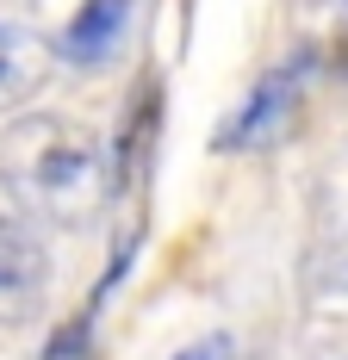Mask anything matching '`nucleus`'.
Listing matches in <instances>:
<instances>
[{
    "label": "nucleus",
    "mask_w": 348,
    "mask_h": 360,
    "mask_svg": "<svg viewBox=\"0 0 348 360\" xmlns=\"http://www.w3.org/2000/svg\"><path fill=\"white\" fill-rule=\"evenodd\" d=\"M125 32H131V0H81V13L56 32V56L75 69H100L125 50Z\"/></svg>",
    "instance_id": "3"
},
{
    "label": "nucleus",
    "mask_w": 348,
    "mask_h": 360,
    "mask_svg": "<svg viewBox=\"0 0 348 360\" xmlns=\"http://www.w3.org/2000/svg\"><path fill=\"white\" fill-rule=\"evenodd\" d=\"M44 69H50V50L37 44L25 25L0 19V112H19L44 87Z\"/></svg>",
    "instance_id": "4"
},
{
    "label": "nucleus",
    "mask_w": 348,
    "mask_h": 360,
    "mask_svg": "<svg viewBox=\"0 0 348 360\" xmlns=\"http://www.w3.org/2000/svg\"><path fill=\"white\" fill-rule=\"evenodd\" d=\"M286 100H292V75L280 69L255 87V100L243 106V118L230 124V143H268L280 124H286Z\"/></svg>",
    "instance_id": "5"
},
{
    "label": "nucleus",
    "mask_w": 348,
    "mask_h": 360,
    "mask_svg": "<svg viewBox=\"0 0 348 360\" xmlns=\"http://www.w3.org/2000/svg\"><path fill=\"white\" fill-rule=\"evenodd\" d=\"M174 360H237V348H230V335H199V342H187Z\"/></svg>",
    "instance_id": "6"
},
{
    "label": "nucleus",
    "mask_w": 348,
    "mask_h": 360,
    "mask_svg": "<svg viewBox=\"0 0 348 360\" xmlns=\"http://www.w3.org/2000/svg\"><path fill=\"white\" fill-rule=\"evenodd\" d=\"M0 186L13 205L56 230H87L106 199V162L87 124L32 112L0 131Z\"/></svg>",
    "instance_id": "1"
},
{
    "label": "nucleus",
    "mask_w": 348,
    "mask_h": 360,
    "mask_svg": "<svg viewBox=\"0 0 348 360\" xmlns=\"http://www.w3.org/2000/svg\"><path fill=\"white\" fill-rule=\"evenodd\" d=\"M50 280V249L32 217L0 212V317H25Z\"/></svg>",
    "instance_id": "2"
}]
</instances>
